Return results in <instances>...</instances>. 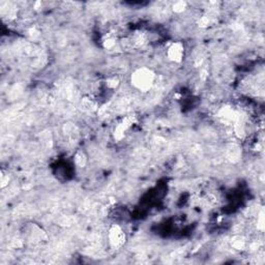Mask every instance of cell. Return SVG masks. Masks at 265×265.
Returning a JSON list of instances; mask_svg holds the SVG:
<instances>
[{
  "label": "cell",
  "mask_w": 265,
  "mask_h": 265,
  "mask_svg": "<svg viewBox=\"0 0 265 265\" xmlns=\"http://www.w3.org/2000/svg\"><path fill=\"white\" fill-rule=\"evenodd\" d=\"M185 8H186V4L185 3H177V4L174 5L173 10L175 12H182V11H185Z\"/></svg>",
  "instance_id": "5"
},
{
  "label": "cell",
  "mask_w": 265,
  "mask_h": 265,
  "mask_svg": "<svg viewBox=\"0 0 265 265\" xmlns=\"http://www.w3.org/2000/svg\"><path fill=\"white\" fill-rule=\"evenodd\" d=\"M156 81V73L146 66L136 69L130 75L132 87L141 92H147L153 88Z\"/></svg>",
  "instance_id": "1"
},
{
  "label": "cell",
  "mask_w": 265,
  "mask_h": 265,
  "mask_svg": "<svg viewBox=\"0 0 265 265\" xmlns=\"http://www.w3.org/2000/svg\"><path fill=\"white\" fill-rule=\"evenodd\" d=\"M131 118L127 117L125 119H123L117 126H116L115 128V131H114V135H115V138L117 139H121L123 138L125 131L129 128V126L131 125Z\"/></svg>",
  "instance_id": "4"
},
{
  "label": "cell",
  "mask_w": 265,
  "mask_h": 265,
  "mask_svg": "<svg viewBox=\"0 0 265 265\" xmlns=\"http://www.w3.org/2000/svg\"><path fill=\"white\" fill-rule=\"evenodd\" d=\"M185 46L180 42L172 43L167 49V57L170 61L175 63H180L185 57Z\"/></svg>",
  "instance_id": "3"
},
{
  "label": "cell",
  "mask_w": 265,
  "mask_h": 265,
  "mask_svg": "<svg viewBox=\"0 0 265 265\" xmlns=\"http://www.w3.org/2000/svg\"><path fill=\"white\" fill-rule=\"evenodd\" d=\"M108 241L110 243V245L113 248H120L126 240V235H125V232L124 230L119 226V225H112L109 229L108 232Z\"/></svg>",
  "instance_id": "2"
}]
</instances>
